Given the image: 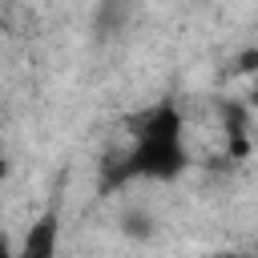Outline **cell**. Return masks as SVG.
Returning a JSON list of instances; mask_svg holds the SVG:
<instances>
[{"label":"cell","instance_id":"1","mask_svg":"<svg viewBox=\"0 0 258 258\" xmlns=\"http://www.w3.org/2000/svg\"><path fill=\"white\" fill-rule=\"evenodd\" d=\"M189 165L185 153V121L177 105H157L141 117L133 129V149L109 169V185L129 181V177H149V181H173Z\"/></svg>","mask_w":258,"mask_h":258},{"label":"cell","instance_id":"2","mask_svg":"<svg viewBox=\"0 0 258 258\" xmlns=\"http://www.w3.org/2000/svg\"><path fill=\"white\" fill-rule=\"evenodd\" d=\"M56 234H60V226H56V214L48 210L28 234H24V242H20V258H48V254H56Z\"/></svg>","mask_w":258,"mask_h":258},{"label":"cell","instance_id":"4","mask_svg":"<svg viewBox=\"0 0 258 258\" xmlns=\"http://www.w3.org/2000/svg\"><path fill=\"white\" fill-rule=\"evenodd\" d=\"M4 173H8V161H4V157H0V177H4Z\"/></svg>","mask_w":258,"mask_h":258},{"label":"cell","instance_id":"3","mask_svg":"<svg viewBox=\"0 0 258 258\" xmlns=\"http://www.w3.org/2000/svg\"><path fill=\"white\" fill-rule=\"evenodd\" d=\"M238 73H258V48H250V52L238 56Z\"/></svg>","mask_w":258,"mask_h":258}]
</instances>
